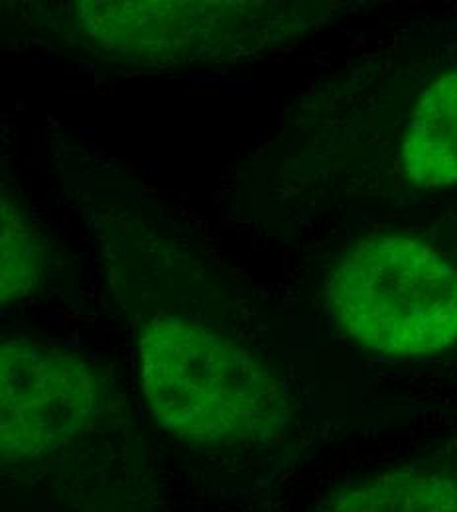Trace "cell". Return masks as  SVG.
<instances>
[{
	"instance_id": "cell-1",
	"label": "cell",
	"mask_w": 457,
	"mask_h": 512,
	"mask_svg": "<svg viewBox=\"0 0 457 512\" xmlns=\"http://www.w3.org/2000/svg\"><path fill=\"white\" fill-rule=\"evenodd\" d=\"M138 361L154 420L184 442L257 446L288 422L278 373L217 329L160 316L140 333Z\"/></svg>"
},
{
	"instance_id": "cell-2",
	"label": "cell",
	"mask_w": 457,
	"mask_h": 512,
	"mask_svg": "<svg viewBox=\"0 0 457 512\" xmlns=\"http://www.w3.org/2000/svg\"><path fill=\"white\" fill-rule=\"evenodd\" d=\"M327 296L341 329L371 353L428 357L457 343V270L420 239L357 241L335 264Z\"/></svg>"
},
{
	"instance_id": "cell-3",
	"label": "cell",
	"mask_w": 457,
	"mask_h": 512,
	"mask_svg": "<svg viewBox=\"0 0 457 512\" xmlns=\"http://www.w3.org/2000/svg\"><path fill=\"white\" fill-rule=\"evenodd\" d=\"M280 2H79L75 26L91 48L127 64L176 65L253 52L298 22Z\"/></svg>"
},
{
	"instance_id": "cell-4",
	"label": "cell",
	"mask_w": 457,
	"mask_h": 512,
	"mask_svg": "<svg viewBox=\"0 0 457 512\" xmlns=\"http://www.w3.org/2000/svg\"><path fill=\"white\" fill-rule=\"evenodd\" d=\"M103 412V388L75 355L10 339L0 347V459L12 465L54 453Z\"/></svg>"
},
{
	"instance_id": "cell-5",
	"label": "cell",
	"mask_w": 457,
	"mask_h": 512,
	"mask_svg": "<svg viewBox=\"0 0 457 512\" xmlns=\"http://www.w3.org/2000/svg\"><path fill=\"white\" fill-rule=\"evenodd\" d=\"M402 168L420 188L457 184V69L440 75L418 99L402 140Z\"/></svg>"
},
{
	"instance_id": "cell-6",
	"label": "cell",
	"mask_w": 457,
	"mask_h": 512,
	"mask_svg": "<svg viewBox=\"0 0 457 512\" xmlns=\"http://www.w3.org/2000/svg\"><path fill=\"white\" fill-rule=\"evenodd\" d=\"M318 512H457V479L444 471L394 467L337 491Z\"/></svg>"
},
{
	"instance_id": "cell-7",
	"label": "cell",
	"mask_w": 457,
	"mask_h": 512,
	"mask_svg": "<svg viewBox=\"0 0 457 512\" xmlns=\"http://www.w3.org/2000/svg\"><path fill=\"white\" fill-rule=\"evenodd\" d=\"M2 262H0V298L12 304L30 294L40 274V247L22 211L12 199L2 195Z\"/></svg>"
}]
</instances>
